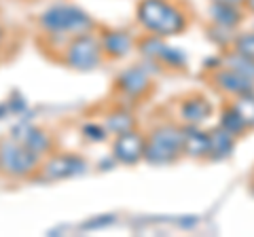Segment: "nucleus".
<instances>
[{"label":"nucleus","instance_id":"obj_25","mask_svg":"<svg viewBox=\"0 0 254 237\" xmlns=\"http://www.w3.org/2000/svg\"><path fill=\"white\" fill-rule=\"evenodd\" d=\"M244 9H246V13H250L252 17H254V0H246V2H244Z\"/></svg>","mask_w":254,"mask_h":237},{"label":"nucleus","instance_id":"obj_8","mask_svg":"<svg viewBox=\"0 0 254 237\" xmlns=\"http://www.w3.org/2000/svg\"><path fill=\"white\" fill-rule=\"evenodd\" d=\"M115 91L121 98L131 102L146 100L150 96V91H153V74L144 68V64H133L117 74Z\"/></svg>","mask_w":254,"mask_h":237},{"label":"nucleus","instance_id":"obj_11","mask_svg":"<svg viewBox=\"0 0 254 237\" xmlns=\"http://www.w3.org/2000/svg\"><path fill=\"white\" fill-rule=\"evenodd\" d=\"M9 136L15 138L17 142H21L23 146H28L30 151H34L38 157H41V159H45L47 155H51L53 148H55V142L51 138V133L47 129L36 127V125H32V123L15 125Z\"/></svg>","mask_w":254,"mask_h":237},{"label":"nucleus","instance_id":"obj_4","mask_svg":"<svg viewBox=\"0 0 254 237\" xmlns=\"http://www.w3.org/2000/svg\"><path fill=\"white\" fill-rule=\"evenodd\" d=\"M43 159L15 138H0V176L11 180L36 178Z\"/></svg>","mask_w":254,"mask_h":237},{"label":"nucleus","instance_id":"obj_6","mask_svg":"<svg viewBox=\"0 0 254 237\" xmlns=\"http://www.w3.org/2000/svg\"><path fill=\"white\" fill-rule=\"evenodd\" d=\"M85 170H87V161L83 159L81 155L53 151L51 155H47L43 159L41 170H38L36 178L45 180V182H58V180L81 176Z\"/></svg>","mask_w":254,"mask_h":237},{"label":"nucleus","instance_id":"obj_17","mask_svg":"<svg viewBox=\"0 0 254 237\" xmlns=\"http://www.w3.org/2000/svg\"><path fill=\"white\" fill-rule=\"evenodd\" d=\"M102 125L106 127L108 136L115 138V136H119V133L138 127V121H136V117H133L131 110H127L125 106H117V108L108 110V113L104 115V121H102Z\"/></svg>","mask_w":254,"mask_h":237},{"label":"nucleus","instance_id":"obj_19","mask_svg":"<svg viewBox=\"0 0 254 237\" xmlns=\"http://www.w3.org/2000/svg\"><path fill=\"white\" fill-rule=\"evenodd\" d=\"M218 125H220V127L225 129V131L231 133V136H235V138H242L244 133H248V127H246L244 118L237 115V110H235L231 104H227L225 108H222Z\"/></svg>","mask_w":254,"mask_h":237},{"label":"nucleus","instance_id":"obj_24","mask_svg":"<svg viewBox=\"0 0 254 237\" xmlns=\"http://www.w3.org/2000/svg\"><path fill=\"white\" fill-rule=\"evenodd\" d=\"M113 223H115V216H104V220H91V223H87L85 229H100V227H106Z\"/></svg>","mask_w":254,"mask_h":237},{"label":"nucleus","instance_id":"obj_22","mask_svg":"<svg viewBox=\"0 0 254 237\" xmlns=\"http://www.w3.org/2000/svg\"><path fill=\"white\" fill-rule=\"evenodd\" d=\"M231 49L246 55V58L254 59V30H248V32H237L233 38Z\"/></svg>","mask_w":254,"mask_h":237},{"label":"nucleus","instance_id":"obj_12","mask_svg":"<svg viewBox=\"0 0 254 237\" xmlns=\"http://www.w3.org/2000/svg\"><path fill=\"white\" fill-rule=\"evenodd\" d=\"M210 85L216 91H220L222 96H227V98H237V96H242V93L254 91V81L252 78H246V76L237 74V72H233V70H229L225 66L212 70Z\"/></svg>","mask_w":254,"mask_h":237},{"label":"nucleus","instance_id":"obj_21","mask_svg":"<svg viewBox=\"0 0 254 237\" xmlns=\"http://www.w3.org/2000/svg\"><path fill=\"white\" fill-rule=\"evenodd\" d=\"M235 34H237V30L222 28V26H214V23L208 28V36H210V41H214V45L220 47V49H231Z\"/></svg>","mask_w":254,"mask_h":237},{"label":"nucleus","instance_id":"obj_5","mask_svg":"<svg viewBox=\"0 0 254 237\" xmlns=\"http://www.w3.org/2000/svg\"><path fill=\"white\" fill-rule=\"evenodd\" d=\"M60 59L68 68L78 70V72H89L104 64V51L100 45V36L95 32L72 36L70 41L62 47Z\"/></svg>","mask_w":254,"mask_h":237},{"label":"nucleus","instance_id":"obj_26","mask_svg":"<svg viewBox=\"0 0 254 237\" xmlns=\"http://www.w3.org/2000/svg\"><path fill=\"white\" fill-rule=\"evenodd\" d=\"M210 2H229V4H240V6H244L246 0H210Z\"/></svg>","mask_w":254,"mask_h":237},{"label":"nucleus","instance_id":"obj_28","mask_svg":"<svg viewBox=\"0 0 254 237\" xmlns=\"http://www.w3.org/2000/svg\"><path fill=\"white\" fill-rule=\"evenodd\" d=\"M252 193H254V178H252Z\"/></svg>","mask_w":254,"mask_h":237},{"label":"nucleus","instance_id":"obj_1","mask_svg":"<svg viewBox=\"0 0 254 237\" xmlns=\"http://www.w3.org/2000/svg\"><path fill=\"white\" fill-rule=\"evenodd\" d=\"M136 23L144 34L172 38L189 28L190 13L180 0H138Z\"/></svg>","mask_w":254,"mask_h":237},{"label":"nucleus","instance_id":"obj_14","mask_svg":"<svg viewBox=\"0 0 254 237\" xmlns=\"http://www.w3.org/2000/svg\"><path fill=\"white\" fill-rule=\"evenodd\" d=\"M208 15L214 26L237 30L246 19V9L240 4H229V2H210Z\"/></svg>","mask_w":254,"mask_h":237},{"label":"nucleus","instance_id":"obj_13","mask_svg":"<svg viewBox=\"0 0 254 237\" xmlns=\"http://www.w3.org/2000/svg\"><path fill=\"white\" fill-rule=\"evenodd\" d=\"M176 115L182 125H203L214 115V106L201 93H190V96L180 100Z\"/></svg>","mask_w":254,"mask_h":237},{"label":"nucleus","instance_id":"obj_2","mask_svg":"<svg viewBox=\"0 0 254 237\" xmlns=\"http://www.w3.org/2000/svg\"><path fill=\"white\" fill-rule=\"evenodd\" d=\"M38 28L43 30L45 38H51L60 45V49L66 45L72 36L89 34L98 30V23L81 6L70 2H55L38 15Z\"/></svg>","mask_w":254,"mask_h":237},{"label":"nucleus","instance_id":"obj_3","mask_svg":"<svg viewBox=\"0 0 254 237\" xmlns=\"http://www.w3.org/2000/svg\"><path fill=\"white\" fill-rule=\"evenodd\" d=\"M185 157V133L178 123H159L146 133L144 161L150 165H172Z\"/></svg>","mask_w":254,"mask_h":237},{"label":"nucleus","instance_id":"obj_20","mask_svg":"<svg viewBox=\"0 0 254 237\" xmlns=\"http://www.w3.org/2000/svg\"><path fill=\"white\" fill-rule=\"evenodd\" d=\"M231 106L237 110V115L244 118V123H246V127H248V131L254 129V91L242 93V96L233 98Z\"/></svg>","mask_w":254,"mask_h":237},{"label":"nucleus","instance_id":"obj_18","mask_svg":"<svg viewBox=\"0 0 254 237\" xmlns=\"http://www.w3.org/2000/svg\"><path fill=\"white\" fill-rule=\"evenodd\" d=\"M220 66H225L229 70H233V72L254 81V59L246 58V55L237 53L233 49H225V53L220 55Z\"/></svg>","mask_w":254,"mask_h":237},{"label":"nucleus","instance_id":"obj_29","mask_svg":"<svg viewBox=\"0 0 254 237\" xmlns=\"http://www.w3.org/2000/svg\"><path fill=\"white\" fill-rule=\"evenodd\" d=\"M250 30H254V19H252V28H250Z\"/></svg>","mask_w":254,"mask_h":237},{"label":"nucleus","instance_id":"obj_27","mask_svg":"<svg viewBox=\"0 0 254 237\" xmlns=\"http://www.w3.org/2000/svg\"><path fill=\"white\" fill-rule=\"evenodd\" d=\"M2 43H4V28L0 26V51H2Z\"/></svg>","mask_w":254,"mask_h":237},{"label":"nucleus","instance_id":"obj_7","mask_svg":"<svg viewBox=\"0 0 254 237\" xmlns=\"http://www.w3.org/2000/svg\"><path fill=\"white\" fill-rule=\"evenodd\" d=\"M136 49L144 55L146 59H155L161 68L168 70H185L187 68V55L182 49H176L165 43V38H159L153 34H144L138 38Z\"/></svg>","mask_w":254,"mask_h":237},{"label":"nucleus","instance_id":"obj_15","mask_svg":"<svg viewBox=\"0 0 254 237\" xmlns=\"http://www.w3.org/2000/svg\"><path fill=\"white\" fill-rule=\"evenodd\" d=\"M237 138L216 125L208 131V161H225L233 155Z\"/></svg>","mask_w":254,"mask_h":237},{"label":"nucleus","instance_id":"obj_16","mask_svg":"<svg viewBox=\"0 0 254 237\" xmlns=\"http://www.w3.org/2000/svg\"><path fill=\"white\" fill-rule=\"evenodd\" d=\"M185 133V157L195 161H208V131L201 125H182Z\"/></svg>","mask_w":254,"mask_h":237},{"label":"nucleus","instance_id":"obj_9","mask_svg":"<svg viewBox=\"0 0 254 237\" xmlns=\"http://www.w3.org/2000/svg\"><path fill=\"white\" fill-rule=\"evenodd\" d=\"M144 148H146V133L133 127L113 138V159L121 165H136L138 161L144 159Z\"/></svg>","mask_w":254,"mask_h":237},{"label":"nucleus","instance_id":"obj_10","mask_svg":"<svg viewBox=\"0 0 254 237\" xmlns=\"http://www.w3.org/2000/svg\"><path fill=\"white\" fill-rule=\"evenodd\" d=\"M98 36H100V45L106 59H125L138 45V38L129 30H123V28L102 30Z\"/></svg>","mask_w":254,"mask_h":237},{"label":"nucleus","instance_id":"obj_23","mask_svg":"<svg viewBox=\"0 0 254 237\" xmlns=\"http://www.w3.org/2000/svg\"><path fill=\"white\" fill-rule=\"evenodd\" d=\"M81 133H83V138L87 142H93V144H100V142H106L110 138L106 127L102 123H85Z\"/></svg>","mask_w":254,"mask_h":237}]
</instances>
